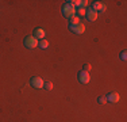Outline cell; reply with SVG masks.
<instances>
[{"instance_id": "cell-1", "label": "cell", "mask_w": 127, "mask_h": 122, "mask_svg": "<svg viewBox=\"0 0 127 122\" xmlns=\"http://www.w3.org/2000/svg\"><path fill=\"white\" fill-rule=\"evenodd\" d=\"M62 15L65 18H68V19L76 16V7H73V5L69 4V3H65L64 7H62Z\"/></svg>"}, {"instance_id": "cell-2", "label": "cell", "mask_w": 127, "mask_h": 122, "mask_svg": "<svg viewBox=\"0 0 127 122\" xmlns=\"http://www.w3.org/2000/svg\"><path fill=\"white\" fill-rule=\"evenodd\" d=\"M38 42L39 41L35 38L34 35H27L25 38V41H23V44H25V46L27 49H34V48L38 46Z\"/></svg>"}, {"instance_id": "cell-3", "label": "cell", "mask_w": 127, "mask_h": 122, "mask_svg": "<svg viewBox=\"0 0 127 122\" xmlns=\"http://www.w3.org/2000/svg\"><path fill=\"white\" fill-rule=\"evenodd\" d=\"M30 84L32 85L34 88H43V79H41V77H38V76H34V77L30 80Z\"/></svg>"}, {"instance_id": "cell-4", "label": "cell", "mask_w": 127, "mask_h": 122, "mask_svg": "<svg viewBox=\"0 0 127 122\" xmlns=\"http://www.w3.org/2000/svg\"><path fill=\"white\" fill-rule=\"evenodd\" d=\"M85 16H87V19H88L89 22H95V20L97 19V12L93 11L92 8H87L85 10Z\"/></svg>"}, {"instance_id": "cell-5", "label": "cell", "mask_w": 127, "mask_h": 122, "mask_svg": "<svg viewBox=\"0 0 127 122\" xmlns=\"http://www.w3.org/2000/svg\"><path fill=\"white\" fill-rule=\"evenodd\" d=\"M69 29H70V31L76 33V34H83V33L85 31V24L78 23L76 26H70V24H69Z\"/></svg>"}, {"instance_id": "cell-6", "label": "cell", "mask_w": 127, "mask_h": 122, "mask_svg": "<svg viewBox=\"0 0 127 122\" xmlns=\"http://www.w3.org/2000/svg\"><path fill=\"white\" fill-rule=\"evenodd\" d=\"M78 80H80V83H83V84H88L89 80H91L89 73L85 72V71H81L80 73H78Z\"/></svg>"}, {"instance_id": "cell-7", "label": "cell", "mask_w": 127, "mask_h": 122, "mask_svg": "<svg viewBox=\"0 0 127 122\" xmlns=\"http://www.w3.org/2000/svg\"><path fill=\"white\" fill-rule=\"evenodd\" d=\"M105 99H107V102H110V103H118L120 100V95L116 94V92H110Z\"/></svg>"}, {"instance_id": "cell-8", "label": "cell", "mask_w": 127, "mask_h": 122, "mask_svg": "<svg viewBox=\"0 0 127 122\" xmlns=\"http://www.w3.org/2000/svg\"><path fill=\"white\" fill-rule=\"evenodd\" d=\"M92 8L93 11H96V12H104L105 11V5L103 4V3H100V1H95V3H92Z\"/></svg>"}, {"instance_id": "cell-9", "label": "cell", "mask_w": 127, "mask_h": 122, "mask_svg": "<svg viewBox=\"0 0 127 122\" xmlns=\"http://www.w3.org/2000/svg\"><path fill=\"white\" fill-rule=\"evenodd\" d=\"M37 39H45V37H46V31H45L43 29H35L34 34H32Z\"/></svg>"}, {"instance_id": "cell-10", "label": "cell", "mask_w": 127, "mask_h": 122, "mask_svg": "<svg viewBox=\"0 0 127 122\" xmlns=\"http://www.w3.org/2000/svg\"><path fill=\"white\" fill-rule=\"evenodd\" d=\"M38 46L45 50V49H47V48H49V42H47L46 39H41V41L38 42Z\"/></svg>"}, {"instance_id": "cell-11", "label": "cell", "mask_w": 127, "mask_h": 122, "mask_svg": "<svg viewBox=\"0 0 127 122\" xmlns=\"http://www.w3.org/2000/svg\"><path fill=\"white\" fill-rule=\"evenodd\" d=\"M78 23H80V18L78 16H73V18L69 19V24H70V26H76Z\"/></svg>"}, {"instance_id": "cell-12", "label": "cell", "mask_w": 127, "mask_h": 122, "mask_svg": "<svg viewBox=\"0 0 127 122\" xmlns=\"http://www.w3.org/2000/svg\"><path fill=\"white\" fill-rule=\"evenodd\" d=\"M43 88L46 91L53 90V83H51V81H43Z\"/></svg>"}, {"instance_id": "cell-13", "label": "cell", "mask_w": 127, "mask_h": 122, "mask_svg": "<svg viewBox=\"0 0 127 122\" xmlns=\"http://www.w3.org/2000/svg\"><path fill=\"white\" fill-rule=\"evenodd\" d=\"M120 60H122V61H126L127 60V52L126 50H123L122 53H120Z\"/></svg>"}, {"instance_id": "cell-14", "label": "cell", "mask_w": 127, "mask_h": 122, "mask_svg": "<svg viewBox=\"0 0 127 122\" xmlns=\"http://www.w3.org/2000/svg\"><path fill=\"white\" fill-rule=\"evenodd\" d=\"M97 102L100 103V105H105V103H107V99H105L104 96H100V98H97Z\"/></svg>"}, {"instance_id": "cell-15", "label": "cell", "mask_w": 127, "mask_h": 122, "mask_svg": "<svg viewBox=\"0 0 127 122\" xmlns=\"http://www.w3.org/2000/svg\"><path fill=\"white\" fill-rule=\"evenodd\" d=\"M77 12H78V15H80V16H84V15H85V8H77Z\"/></svg>"}, {"instance_id": "cell-16", "label": "cell", "mask_w": 127, "mask_h": 122, "mask_svg": "<svg viewBox=\"0 0 127 122\" xmlns=\"http://www.w3.org/2000/svg\"><path fill=\"white\" fill-rule=\"evenodd\" d=\"M84 71H85V72L91 71V65H89V64H85V65H84Z\"/></svg>"}]
</instances>
